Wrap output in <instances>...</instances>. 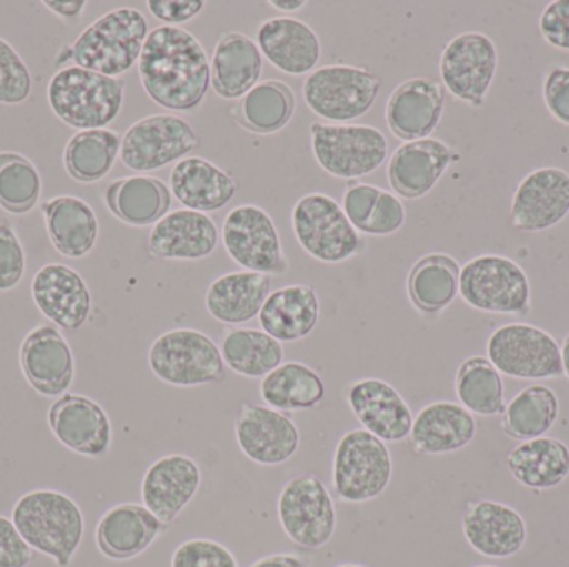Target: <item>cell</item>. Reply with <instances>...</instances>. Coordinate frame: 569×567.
<instances>
[{"label": "cell", "instance_id": "obj_1", "mask_svg": "<svg viewBox=\"0 0 569 567\" xmlns=\"http://www.w3.org/2000/svg\"><path fill=\"white\" fill-rule=\"evenodd\" d=\"M139 75L147 95L163 109H196L210 87V62L200 40L179 26L149 32L139 59Z\"/></svg>", "mask_w": 569, "mask_h": 567}, {"label": "cell", "instance_id": "obj_2", "mask_svg": "<svg viewBox=\"0 0 569 567\" xmlns=\"http://www.w3.org/2000/svg\"><path fill=\"white\" fill-rule=\"evenodd\" d=\"M10 519L27 545L57 567L72 565L86 536L82 509L56 489H33L20 496Z\"/></svg>", "mask_w": 569, "mask_h": 567}, {"label": "cell", "instance_id": "obj_3", "mask_svg": "<svg viewBox=\"0 0 569 567\" xmlns=\"http://www.w3.org/2000/svg\"><path fill=\"white\" fill-rule=\"evenodd\" d=\"M147 36L146 16L136 7H119L90 23L72 45L63 47L57 63L72 60L80 69L119 79L139 63Z\"/></svg>", "mask_w": 569, "mask_h": 567}, {"label": "cell", "instance_id": "obj_4", "mask_svg": "<svg viewBox=\"0 0 569 567\" xmlns=\"http://www.w3.org/2000/svg\"><path fill=\"white\" fill-rule=\"evenodd\" d=\"M126 99L122 77L102 75L77 65L63 67L47 85V100L57 119L72 129H106L119 117Z\"/></svg>", "mask_w": 569, "mask_h": 567}, {"label": "cell", "instance_id": "obj_5", "mask_svg": "<svg viewBox=\"0 0 569 567\" xmlns=\"http://www.w3.org/2000/svg\"><path fill=\"white\" fill-rule=\"evenodd\" d=\"M393 478V459L387 443L367 429H350L338 439L331 482L338 498L363 505L380 498Z\"/></svg>", "mask_w": 569, "mask_h": 567}, {"label": "cell", "instance_id": "obj_6", "mask_svg": "<svg viewBox=\"0 0 569 567\" xmlns=\"http://www.w3.org/2000/svg\"><path fill=\"white\" fill-rule=\"evenodd\" d=\"M150 372L177 388L216 385L226 378V363L217 343L199 330L162 333L149 350Z\"/></svg>", "mask_w": 569, "mask_h": 567}, {"label": "cell", "instance_id": "obj_7", "mask_svg": "<svg viewBox=\"0 0 569 567\" xmlns=\"http://www.w3.org/2000/svg\"><path fill=\"white\" fill-rule=\"evenodd\" d=\"M460 295L478 312L527 316L531 285L527 272L508 256L480 255L461 269Z\"/></svg>", "mask_w": 569, "mask_h": 567}, {"label": "cell", "instance_id": "obj_8", "mask_svg": "<svg viewBox=\"0 0 569 567\" xmlns=\"http://www.w3.org/2000/svg\"><path fill=\"white\" fill-rule=\"evenodd\" d=\"M311 152L318 165L337 179L370 175L388 156V140L381 130L351 123H311Z\"/></svg>", "mask_w": 569, "mask_h": 567}, {"label": "cell", "instance_id": "obj_9", "mask_svg": "<svg viewBox=\"0 0 569 567\" xmlns=\"http://www.w3.org/2000/svg\"><path fill=\"white\" fill-rule=\"evenodd\" d=\"M291 226L301 249L318 262H347L360 252L357 230L337 200L325 193L301 196L291 212Z\"/></svg>", "mask_w": 569, "mask_h": 567}, {"label": "cell", "instance_id": "obj_10", "mask_svg": "<svg viewBox=\"0 0 569 567\" xmlns=\"http://www.w3.org/2000/svg\"><path fill=\"white\" fill-rule=\"evenodd\" d=\"M277 512L284 536L300 548L321 549L337 531L333 498L325 483L311 473L284 483Z\"/></svg>", "mask_w": 569, "mask_h": 567}, {"label": "cell", "instance_id": "obj_11", "mask_svg": "<svg viewBox=\"0 0 569 567\" xmlns=\"http://www.w3.org/2000/svg\"><path fill=\"white\" fill-rule=\"evenodd\" d=\"M380 79L360 67L325 65L303 82V99L315 115L347 123L363 117L380 92Z\"/></svg>", "mask_w": 569, "mask_h": 567}, {"label": "cell", "instance_id": "obj_12", "mask_svg": "<svg viewBox=\"0 0 569 567\" xmlns=\"http://www.w3.org/2000/svg\"><path fill=\"white\" fill-rule=\"evenodd\" d=\"M488 360L501 373L517 379H551L563 376L561 346L557 340L528 323H510L491 333Z\"/></svg>", "mask_w": 569, "mask_h": 567}, {"label": "cell", "instance_id": "obj_13", "mask_svg": "<svg viewBox=\"0 0 569 567\" xmlns=\"http://www.w3.org/2000/svg\"><path fill=\"white\" fill-rule=\"evenodd\" d=\"M200 139L182 117L159 113L129 126L120 142V160L132 172H153L189 155Z\"/></svg>", "mask_w": 569, "mask_h": 567}, {"label": "cell", "instance_id": "obj_14", "mask_svg": "<svg viewBox=\"0 0 569 567\" xmlns=\"http://www.w3.org/2000/svg\"><path fill=\"white\" fill-rule=\"evenodd\" d=\"M222 242L230 259L247 272L283 275L288 270L272 216L256 205H240L227 215Z\"/></svg>", "mask_w": 569, "mask_h": 567}, {"label": "cell", "instance_id": "obj_15", "mask_svg": "<svg viewBox=\"0 0 569 567\" xmlns=\"http://www.w3.org/2000/svg\"><path fill=\"white\" fill-rule=\"evenodd\" d=\"M497 70V45L483 32L460 33L441 52L440 75L445 89L477 109L487 100Z\"/></svg>", "mask_w": 569, "mask_h": 567}, {"label": "cell", "instance_id": "obj_16", "mask_svg": "<svg viewBox=\"0 0 569 567\" xmlns=\"http://www.w3.org/2000/svg\"><path fill=\"white\" fill-rule=\"evenodd\" d=\"M47 423L63 448L83 458H106L112 449V422L106 409L89 396L76 393L60 396L50 405Z\"/></svg>", "mask_w": 569, "mask_h": 567}, {"label": "cell", "instance_id": "obj_17", "mask_svg": "<svg viewBox=\"0 0 569 567\" xmlns=\"http://www.w3.org/2000/svg\"><path fill=\"white\" fill-rule=\"evenodd\" d=\"M233 429L240 452L260 466L284 465L300 448V429L293 419L267 405H240Z\"/></svg>", "mask_w": 569, "mask_h": 567}, {"label": "cell", "instance_id": "obj_18", "mask_svg": "<svg viewBox=\"0 0 569 567\" xmlns=\"http://www.w3.org/2000/svg\"><path fill=\"white\" fill-rule=\"evenodd\" d=\"M20 369L30 388L43 398H60L76 378L72 348L59 328L39 325L20 343Z\"/></svg>", "mask_w": 569, "mask_h": 567}, {"label": "cell", "instance_id": "obj_19", "mask_svg": "<svg viewBox=\"0 0 569 567\" xmlns=\"http://www.w3.org/2000/svg\"><path fill=\"white\" fill-rule=\"evenodd\" d=\"M511 225L520 232L553 229L569 215V173L558 166H541L528 173L511 202Z\"/></svg>", "mask_w": 569, "mask_h": 567}, {"label": "cell", "instance_id": "obj_20", "mask_svg": "<svg viewBox=\"0 0 569 567\" xmlns=\"http://www.w3.org/2000/svg\"><path fill=\"white\" fill-rule=\"evenodd\" d=\"M202 486V469L187 455H166L147 468L140 485L142 505L169 528Z\"/></svg>", "mask_w": 569, "mask_h": 567}, {"label": "cell", "instance_id": "obj_21", "mask_svg": "<svg viewBox=\"0 0 569 567\" xmlns=\"http://www.w3.org/2000/svg\"><path fill=\"white\" fill-rule=\"evenodd\" d=\"M348 408L361 428L385 443H401L410 436L413 412L395 386L380 378H363L347 389Z\"/></svg>", "mask_w": 569, "mask_h": 567}, {"label": "cell", "instance_id": "obj_22", "mask_svg": "<svg viewBox=\"0 0 569 567\" xmlns=\"http://www.w3.org/2000/svg\"><path fill=\"white\" fill-rule=\"evenodd\" d=\"M30 292L39 312L66 332L82 328L92 313V293L72 266L43 265L33 275Z\"/></svg>", "mask_w": 569, "mask_h": 567}, {"label": "cell", "instance_id": "obj_23", "mask_svg": "<svg viewBox=\"0 0 569 567\" xmlns=\"http://www.w3.org/2000/svg\"><path fill=\"white\" fill-rule=\"evenodd\" d=\"M465 539L485 558H513L527 545L528 529L523 516L497 502L470 503L465 509Z\"/></svg>", "mask_w": 569, "mask_h": 567}, {"label": "cell", "instance_id": "obj_24", "mask_svg": "<svg viewBox=\"0 0 569 567\" xmlns=\"http://www.w3.org/2000/svg\"><path fill=\"white\" fill-rule=\"evenodd\" d=\"M167 526L139 503H120L100 516L96 545L110 561H130L147 551Z\"/></svg>", "mask_w": 569, "mask_h": 567}, {"label": "cell", "instance_id": "obj_25", "mask_svg": "<svg viewBox=\"0 0 569 567\" xmlns=\"http://www.w3.org/2000/svg\"><path fill=\"white\" fill-rule=\"evenodd\" d=\"M455 160L460 155L441 140L405 142L388 163V182L403 199H421L435 189Z\"/></svg>", "mask_w": 569, "mask_h": 567}, {"label": "cell", "instance_id": "obj_26", "mask_svg": "<svg viewBox=\"0 0 569 567\" xmlns=\"http://www.w3.org/2000/svg\"><path fill=\"white\" fill-rule=\"evenodd\" d=\"M445 110V90L430 79H410L400 83L388 99L385 119L395 136L405 142L428 139L440 125Z\"/></svg>", "mask_w": 569, "mask_h": 567}, {"label": "cell", "instance_id": "obj_27", "mask_svg": "<svg viewBox=\"0 0 569 567\" xmlns=\"http://www.w3.org/2000/svg\"><path fill=\"white\" fill-rule=\"evenodd\" d=\"M219 245V230L207 213L176 210L153 225L149 252L159 260H202Z\"/></svg>", "mask_w": 569, "mask_h": 567}, {"label": "cell", "instance_id": "obj_28", "mask_svg": "<svg viewBox=\"0 0 569 567\" xmlns=\"http://www.w3.org/2000/svg\"><path fill=\"white\" fill-rule=\"evenodd\" d=\"M477 432V419L460 403L433 402L415 416L408 439L417 455H450L471 445Z\"/></svg>", "mask_w": 569, "mask_h": 567}, {"label": "cell", "instance_id": "obj_29", "mask_svg": "<svg viewBox=\"0 0 569 567\" xmlns=\"http://www.w3.org/2000/svg\"><path fill=\"white\" fill-rule=\"evenodd\" d=\"M259 49L273 67L288 75L311 72L321 55L315 30L293 17L266 20L259 29Z\"/></svg>", "mask_w": 569, "mask_h": 567}, {"label": "cell", "instance_id": "obj_30", "mask_svg": "<svg viewBox=\"0 0 569 567\" xmlns=\"http://www.w3.org/2000/svg\"><path fill=\"white\" fill-rule=\"evenodd\" d=\"M272 293V279L257 272H232L210 283L206 293L209 315L223 325H243L260 315Z\"/></svg>", "mask_w": 569, "mask_h": 567}, {"label": "cell", "instance_id": "obj_31", "mask_svg": "<svg viewBox=\"0 0 569 567\" xmlns=\"http://www.w3.org/2000/svg\"><path fill=\"white\" fill-rule=\"evenodd\" d=\"M47 235L53 249L66 259H83L96 249L99 220L86 200L60 195L42 203Z\"/></svg>", "mask_w": 569, "mask_h": 567}, {"label": "cell", "instance_id": "obj_32", "mask_svg": "<svg viewBox=\"0 0 569 567\" xmlns=\"http://www.w3.org/2000/svg\"><path fill=\"white\" fill-rule=\"evenodd\" d=\"M172 195L196 212H217L236 196V180L226 170L200 156L180 160L170 172Z\"/></svg>", "mask_w": 569, "mask_h": 567}, {"label": "cell", "instance_id": "obj_33", "mask_svg": "<svg viewBox=\"0 0 569 567\" xmlns=\"http://www.w3.org/2000/svg\"><path fill=\"white\" fill-rule=\"evenodd\" d=\"M259 45L246 33L229 32L217 42L210 62V83L217 95L227 100L247 95L262 75Z\"/></svg>", "mask_w": 569, "mask_h": 567}, {"label": "cell", "instance_id": "obj_34", "mask_svg": "<svg viewBox=\"0 0 569 567\" xmlns=\"http://www.w3.org/2000/svg\"><path fill=\"white\" fill-rule=\"evenodd\" d=\"M318 318L320 302L308 285H288L270 293L259 315L263 332L280 343L307 338L317 328Z\"/></svg>", "mask_w": 569, "mask_h": 567}, {"label": "cell", "instance_id": "obj_35", "mask_svg": "<svg viewBox=\"0 0 569 567\" xmlns=\"http://www.w3.org/2000/svg\"><path fill=\"white\" fill-rule=\"evenodd\" d=\"M507 465L515 482L535 492H547L567 482L569 448L551 436L530 439L508 455Z\"/></svg>", "mask_w": 569, "mask_h": 567}, {"label": "cell", "instance_id": "obj_36", "mask_svg": "<svg viewBox=\"0 0 569 567\" xmlns=\"http://www.w3.org/2000/svg\"><path fill=\"white\" fill-rule=\"evenodd\" d=\"M106 203L122 222L147 226L167 215L172 195L166 183L156 176H127L107 186Z\"/></svg>", "mask_w": 569, "mask_h": 567}, {"label": "cell", "instance_id": "obj_37", "mask_svg": "<svg viewBox=\"0 0 569 567\" xmlns=\"http://www.w3.org/2000/svg\"><path fill=\"white\" fill-rule=\"evenodd\" d=\"M461 269L447 253H430L411 266L408 296L415 308L433 315L443 312L460 293Z\"/></svg>", "mask_w": 569, "mask_h": 567}, {"label": "cell", "instance_id": "obj_38", "mask_svg": "<svg viewBox=\"0 0 569 567\" xmlns=\"http://www.w3.org/2000/svg\"><path fill=\"white\" fill-rule=\"evenodd\" d=\"M325 383L310 366L300 362L282 363L262 378L260 396L277 412H307L325 399Z\"/></svg>", "mask_w": 569, "mask_h": 567}, {"label": "cell", "instance_id": "obj_39", "mask_svg": "<svg viewBox=\"0 0 569 567\" xmlns=\"http://www.w3.org/2000/svg\"><path fill=\"white\" fill-rule=\"evenodd\" d=\"M505 435L517 442L543 438L560 416L557 393L545 385H531L518 393L503 412Z\"/></svg>", "mask_w": 569, "mask_h": 567}, {"label": "cell", "instance_id": "obj_40", "mask_svg": "<svg viewBox=\"0 0 569 567\" xmlns=\"http://www.w3.org/2000/svg\"><path fill=\"white\" fill-rule=\"evenodd\" d=\"M223 363L246 378H266L283 363V345L263 330L236 328L223 335Z\"/></svg>", "mask_w": 569, "mask_h": 567}, {"label": "cell", "instance_id": "obj_41", "mask_svg": "<svg viewBox=\"0 0 569 567\" xmlns=\"http://www.w3.org/2000/svg\"><path fill=\"white\" fill-rule=\"evenodd\" d=\"M120 142L122 139L112 130H79L63 150V165L70 179L79 183L106 179L120 155Z\"/></svg>", "mask_w": 569, "mask_h": 567}, {"label": "cell", "instance_id": "obj_42", "mask_svg": "<svg viewBox=\"0 0 569 567\" xmlns=\"http://www.w3.org/2000/svg\"><path fill=\"white\" fill-rule=\"evenodd\" d=\"M455 392L460 405L471 415L491 418L503 415L507 408L501 373L485 356H471L461 363L455 378Z\"/></svg>", "mask_w": 569, "mask_h": 567}, {"label": "cell", "instance_id": "obj_43", "mask_svg": "<svg viewBox=\"0 0 569 567\" xmlns=\"http://www.w3.org/2000/svg\"><path fill=\"white\" fill-rule=\"evenodd\" d=\"M42 179L27 156L0 152V206L12 215H26L39 203Z\"/></svg>", "mask_w": 569, "mask_h": 567}, {"label": "cell", "instance_id": "obj_44", "mask_svg": "<svg viewBox=\"0 0 569 567\" xmlns=\"http://www.w3.org/2000/svg\"><path fill=\"white\" fill-rule=\"evenodd\" d=\"M295 110V95L287 83L267 80L253 87L242 102V115L250 129L260 133L279 132Z\"/></svg>", "mask_w": 569, "mask_h": 567}, {"label": "cell", "instance_id": "obj_45", "mask_svg": "<svg viewBox=\"0 0 569 567\" xmlns=\"http://www.w3.org/2000/svg\"><path fill=\"white\" fill-rule=\"evenodd\" d=\"M32 93V75L20 53L0 37V103L20 105Z\"/></svg>", "mask_w": 569, "mask_h": 567}, {"label": "cell", "instance_id": "obj_46", "mask_svg": "<svg viewBox=\"0 0 569 567\" xmlns=\"http://www.w3.org/2000/svg\"><path fill=\"white\" fill-rule=\"evenodd\" d=\"M170 567H239L227 546L212 539H189L173 551Z\"/></svg>", "mask_w": 569, "mask_h": 567}, {"label": "cell", "instance_id": "obj_47", "mask_svg": "<svg viewBox=\"0 0 569 567\" xmlns=\"http://www.w3.org/2000/svg\"><path fill=\"white\" fill-rule=\"evenodd\" d=\"M27 259L16 230L0 222V292L17 288L26 275Z\"/></svg>", "mask_w": 569, "mask_h": 567}, {"label": "cell", "instance_id": "obj_48", "mask_svg": "<svg viewBox=\"0 0 569 567\" xmlns=\"http://www.w3.org/2000/svg\"><path fill=\"white\" fill-rule=\"evenodd\" d=\"M405 219H407V213H405V206L400 199L381 190L363 233L373 236L393 235L405 225Z\"/></svg>", "mask_w": 569, "mask_h": 567}, {"label": "cell", "instance_id": "obj_49", "mask_svg": "<svg viewBox=\"0 0 569 567\" xmlns=\"http://www.w3.org/2000/svg\"><path fill=\"white\" fill-rule=\"evenodd\" d=\"M380 193L381 189L368 183H353L348 186L341 209L357 232H363Z\"/></svg>", "mask_w": 569, "mask_h": 567}, {"label": "cell", "instance_id": "obj_50", "mask_svg": "<svg viewBox=\"0 0 569 567\" xmlns=\"http://www.w3.org/2000/svg\"><path fill=\"white\" fill-rule=\"evenodd\" d=\"M540 32L545 42L569 52V0H555L541 12Z\"/></svg>", "mask_w": 569, "mask_h": 567}, {"label": "cell", "instance_id": "obj_51", "mask_svg": "<svg viewBox=\"0 0 569 567\" xmlns=\"http://www.w3.org/2000/svg\"><path fill=\"white\" fill-rule=\"evenodd\" d=\"M543 100L555 120L569 126V69L557 67L545 77Z\"/></svg>", "mask_w": 569, "mask_h": 567}, {"label": "cell", "instance_id": "obj_52", "mask_svg": "<svg viewBox=\"0 0 569 567\" xmlns=\"http://www.w3.org/2000/svg\"><path fill=\"white\" fill-rule=\"evenodd\" d=\"M33 553L12 519L0 515V567H29Z\"/></svg>", "mask_w": 569, "mask_h": 567}, {"label": "cell", "instance_id": "obj_53", "mask_svg": "<svg viewBox=\"0 0 569 567\" xmlns=\"http://www.w3.org/2000/svg\"><path fill=\"white\" fill-rule=\"evenodd\" d=\"M147 7L156 19L169 26H176V23L196 19L206 9V2L203 0H149Z\"/></svg>", "mask_w": 569, "mask_h": 567}, {"label": "cell", "instance_id": "obj_54", "mask_svg": "<svg viewBox=\"0 0 569 567\" xmlns=\"http://www.w3.org/2000/svg\"><path fill=\"white\" fill-rule=\"evenodd\" d=\"M43 6L50 10V12L56 13L57 17L63 20H77L82 16L83 10H86L87 2L86 0H46Z\"/></svg>", "mask_w": 569, "mask_h": 567}, {"label": "cell", "instance_id": "obj_55", "mask_svg": "<svg viewBox=\"0 0 569 567\" xmlns=\"http://www.w3.org/2000/svg\"><path fill=\"white\" fill-rule=\"evenodd\" d=\"M250 567H310V565L301 556L270 555L253 563Z\"/></svg>", "mask_w": 569, "mask_h": 567}, {"label": "cell", "instance_id": "obj_56", "mask_svg": "<svg viewBox=\"0 0 569 567\" xmlns=\"http://www.w3.org/2000/svg\"><path fill=\"white\" fill-rule=\"evenodd\" d=\"M270 6L276 7L277 10H283V12H295L300 10L301 7L307 6V0H270Z\"/></svg>", "mask_w": 569, "mask_h": 567}, {"label": "cell", "instance_id": "obj_57", "mask_svg": "<svg viewBox=\"0 0 569 567\" xmlns=\"http://www.w3.org/2000/svg\"><path fill=\"white\" fill-rule=\"evenodd\" d=\"M561 363H563V375L569 379V332L561 345Z\"/></svg>", "mask_w": 569, "mask_h": 567}, {"label": "cell", "instance_id": "obj_58", "mask_svg": "<svg viewBox=\"0 0 569 567\" xmlns=\"http://www.w3.org/2000/svg\"><path fill=\"white\" fill-rule=\"evenodd\" d=\"M337 567H365V566L353 565V563H347V565H340V566H337Z\"/></svg>", "mask_w": 569, "mask_h": 567}, {"label": "cell", "instance_id": "obj_59", "mask_svg": "<svg viewBox=\"0 0 569 567\" xmlns=\"http://www.w3.org/2000/svg\"><path fill=\"white\" fill-rule=\"evenodd\" d=\"M477 567H497V566H477Z\"/></svg>", "mask_w": 569, "mask_h": 567}]
</instances>
